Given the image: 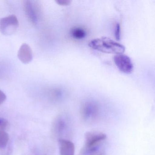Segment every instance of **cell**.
<instances>
[{
  "mask_svg": "<svg viewBox=\"0 0 155 155\" xmlns=\"http://www.w3.org/2000/svg\"><path fill=\"white\" fill-rule=\"evenodd\" d=\"M88 46L95 50L115 55L123 54L125 51L123 45L106 37L92 40L89 42Z\"/></svg>",
  "mask_w": 155,
  "mask_h": 155,
  "instance_id": "1",
  "label": "cell"
},
{
  "mask_svg": "<svg viewBox=\"0 0 155 155\" xmlns=\"http://www.w3.org/2000/svg\"><path fill=\"white\" fill-rule=\"evenodd\" d=\"M57 4L61 6H68L70 4L71 2L69 1H66V0H57L56 1Z\"/></svg>",
  "mask_w": 155,
  "mask_h": 155,
  "instance_id": "14",
  "label": "cell"
},
{
  "mask_svg": "<svg viewBox=\"0 0 155 155\" xmlns=\"http://www.w3.org/2000/svg\"><path fill=\"white\" fill-rule=\"evenodd\" d=\"M18 57L19 60L24 64L30 63L33 59V53L30 46L26 43L22 44L18 51Z\"/></svg>",
  "mask_w": 155,
  "mask_h": 155,
  "instance_id": "8",
  "label": "cell"
},
{
  "mask_svg": "<svg viewBox=\"0 0 155 155\" xmlns=\"http://www.w3.org/2000/svg\"><path fill=\"white\" fill-rule=\"evenodd\" d=\"M114 61L117 68L123 73L130 74L133 71V63L130 58L127 55L124 54L115 55Z\"/></svg>",
  "mask_w": 155,
  "mask_h": 155,
  "instance_id": "6",
  "label": "cell"
},
{
  "mask_svg": "<svg viewBox=\"0 0 155 155\" xmlns=\"http://www.w3.org/2000/svg\"><path fill=\"white\" fill-rule=\"evenodd\" d=\"M101 147H89L83 146L80 151L79 155H96L101 151Z\"/></svg>",
  "mask_w": 155,
  "mask_h": 155,
  "instance_id": "11",
  "label": "cell"
},
{
  "mask_svg": "<svg viewBox=\"0 0 155 155\" xmlns=\"http://www.w3.org/2000/svg\"><path fill=\"white\" fill-rule=\"evenodd\" d=\"M70 34L73 38L77 40L82 39L87 36L85 30L80 27H75L71 29Z\"/></svg>",
  "mask_w": 155,
  "mask_h": 155,
  "instance_id": "10",
  "label": "cell"
},
{
  "mask_svg": "<svg viewBox=\"0 0 155 155\" xmlns=\"http://www.w3.org/2000/svg\"><path fill=\"white\" fill-rule=\"evenodd\" d=\"M115 38L117 41H119L120 39V27L119 23L116 24V27L115 28Z\"/></svg>",
  "mask_w": 155,
  "mask_h": 155,
  "instance_id": "13",
  "label": "cell"
},
{
  "mask_svg": "<svg viewBox=\"0 0 155 155\" xmlns=\"http://www.w3.org/2000/svg\"><path fill=\"white\" fill-rule=\"evenodd\" d=\"M96 155H105V152L103 150H101L97 153Z\"/></svg>",
  "mask_w": 155,
  "mask_h": 155,
  "instance_id": "16",
  "label": "cell"
},
{
  "mask_svg": "<svg viewBox=\"0 0 155 155\" xmlns=\"http://www.w3.org/2000/svg\"><path fill=\"white\" fill-rule=\"evenodd\" d=\"M100 112L98 103L92 100L83 101L80 109L81 117L87 124H93L97 122L100 117Z\"/></svg>",
  "mask_w": 155,
  "mask_h": 155,
  "instance_id": "2",
  "label": "cell"
},
{
  "mask_svg": "<svg viewBox=\"0 0 155 155\" xmlns=\"http://www.w3.org/2000/svg\"><path fill=\"white\" fill-rule=\"evenodd\" d=\"M9 140L8 134L4 130L0 129V149L5 148Z\"/></svg>",
  "mask_w": 155,
  "mask_h": 155,
  "instance_id": "12",
  "label": "cell"
},
{
  "mask_svg": "<svg viewBox=\"0 0 155 155\" xmlns=\"http://www.w3.org/2000/svg\"><path fill=\"white\" fill-rule=\"evenodd\" d=\"M24 9L28 19L33 25H36L38 21V11L32 1L24 2Z\"/></svg>",
  "mask_w": 155,
  "mask_h": 155,
  "instance_id": "7",
  "label": "cell"
},
{
  "mask_svg": "<svg viewBox=\"0 0 155 155\" xmlns=\"http://www.w3.org/2000/svg\"><path fill=\"white\" fill-rule=\"evenodd\" d=\"M2 120V119H0V125L1 124Z\"/></svg>",
  "mask_w": 155,
  "mask_h": 155,
  "instance_id": "17",
  "label": "cell"
},
{
  "mask_svg": "<svg viewBox=\"0 0 155 155\" xmlns=\"http://www.w3.org/2000/svg\"><path fill=\"white\" fill-rule=\"evenodd\" d=\"M70 120L65 116L58 117L55 121L54 130L55 133L59 136L71 137V125Z\"/></svg>",
  "mask_w": 155,
  "mask_h": 155,
  "instance_id": "5",
  "label": "cell"
},
{
  "mask_svg": "<svg viewBox=\"0 0 155 155\" xmlns=\"http://www.w3.org/2000/svg\"><path fill=\"white\" fill-rule=\"evenodd\" d=\"M59 148L60 155H75V147L70 140L59 139Z\"/></svg>",
  "mask_w": 155,
  "mask_h": 155,
  "instance_id": "9",
  "label": "cell"
},
{
  "mask_svg": "<svg viewBox=\"0 0 155 155\" xmlns=\"http://www.w3.org/2000/svg\"><path fill=\"white\" fill-rule=\"evenodd\" d=\"M19 27V21L15 15H10L0 19V32L5 36L14 34Z\"/></svg>",
  "mask_w": 155,
  "mask_h": 155,
  "instance_id": "3",
  "label": "cell"
},
{
  "mask_svg": "<svg viewBox=\"0 0 155 155\" xmlns=\"http://www.w3.org/2000/svg\"><path fill=\"white\" fill-rule=\"evenodd\" d=\"M7 99V96L6 94L0 90V106L3 104Z\"/></svg>",
  "mask_w": 155,
  "mask_h": 155,
  "instance_id": "15",
  "label": "cell"
},
{
  "mask_svg": "<svg viewBox=\"0 0 155 155\" xmlns=\"http://www.w3.org/2000/svg\"><path fill=\"white\" fill-rule=\"evenodd\" d=\"M107 139V135L105 133L97 131H89L86 132L84 137V144L85 147H101V144Z\"/></svg>",
  "mask_w": 155,
  "mask_h": 155,
  "instance_id": "4",
  "label": "cell"
}]
</instances>
